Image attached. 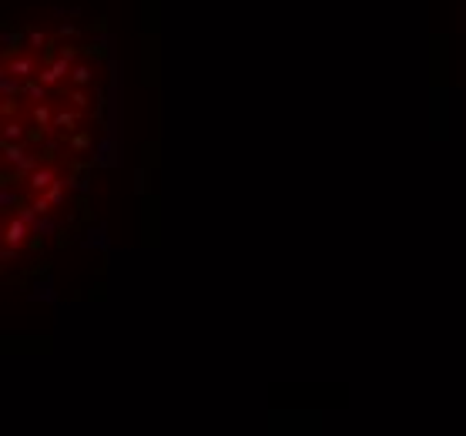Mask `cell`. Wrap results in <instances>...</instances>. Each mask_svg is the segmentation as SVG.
Returning a JSON list of instances; mask_svg holds the SVG:
<instances>
[{
    "instance_id": "8992f818",
    "label": "cell",
    "mask_w": 466,
    "mask_h": 436,
    "mask_svg": "<svg viewBox=\"0 0 466 436\" xmlns=\"http://www.w3.org/2000/svg\"><path fill=\"white\" fill-rule=\"evenodd\" d=\"M54 111H58V104H51V101L31 104V128L40 134H51V128H54Z\"/></svg>"
},
{
    "instance_id": "7a4b0ae2",
    "label": "cell",
    "mask_w": 466,
    "mask_h": 436,
    "mask_svg": "<svg viewBox=\"0 0 466 436\" xmlns=\"http://www.w3.org/2000/svg\"><path fill=\"white\" fill-rule=\"evenodd\" d=\"M40 67H44V60L38 57V51H20V54H14V57H3V71H10V74L20 77V81L38 77Z\"/></svg>"
},
{
    "instance_id": "52a82bcc",
    "label": "cell",
    "mask_w": 466,
    "mask_h": 436,
    "mask_svg": "<svg viewBox=\"0 0 466 436\" xmlns=\"http://www.w3.org/2000/svg\"><path fill=\"white\" fill-rule=\"evenodd\" d=\"M94 77H97L94 64L74 60V67H71V84H74V88H94Z\"/></svg>"
},
{
    "instance_id": "277c9868",
    "label": "cell",
    "mask_w": 466,
    "mask_h": 436,
    "mask_svg": "<svg viewBox=\"0 0 466 436\" xmlns=\"http://www.w3.org/2000/svg\"><path fill=\"white\" fill-rule=\"evenodd\" d=\"M31 235H34V228L27 225L20 215H7V218H3V245L24 248L31 242Z\"/></svg>"
},
{
    "instance_id": "7c38bea8",
    "label": "cell",
    "mask_w": 466,
    "mask_h": 436,
    "mask_svg": "<svg viewBox=\"0 0 466 436\" xmlns=\"http://www.w3.org/2000/svg\"><path fill=\"white\" fill-rule=\"evenodd\" d=\"M44 195L51 198V205H54V209H60V205L67 202V178H58V181H54L51 188L44 191Z\"/></svg>"
},
{
    "instance_id": "3957f363",
    "label": "cell",
    "mask_w": 466,
    "mask_h": 436,
    "mask_svg": "<svg viewBox=\"0 0 466 436\" xmlns=\"http://www.w3.org/2000/svg\"><path fill=\"white\" fill-rule=\"evenodd\" d=\"M81 121H84V111H78L74 104H58L51 134H54V138H71L74 131H81Z\"/></svg>"
},
{
    "instance_id": "5b68a950",
    "label": "cell",
    "mask_w": 466,
    "mask_h": 436,
    "mask_svg": "<svg viewBox=\"0 0 466 436\" xmlns=\"http://www.w3.org/2000/svg\"><path fill=\"white\" fill-rule=\"evenodd\" d=\"M58 178H60V175H58V168H54V165H44V161H40L38 168L24 178V188H27V195H44V191L51 188Z\"/></svg>"
},
{
    "instance_id": "4fadbf2b",
    "label": "cell",
    "mask_w": 466,
    "mask_h": 436,
    "mask_svg": "<svg viewBox=\"0 0 466 436\" xmlns=\"http://www.w3.org/2000/svg\"><path fill=\"white\" fill-rule=\"evenodd\" d=\"M20 97H24V95H3L0 118H17V114H20Z\"/></svg>"
},
{
    "instance_id": "30bf717a",
    "label": "cell",
    "mask_w": 466,
    "mask_h": 436,
    "mask_svg": "<svg viewBox=\"0 0 466 436\" xmlns=\"http://www.w3.org/2000/svg\"><path fill=\"white\" fill-rule=\"evenodd\" d=\"M64 101H67V104H74V108L84 111V114L91 111V91H88V88H74V84H71V91H67Z\"/></svg>"
},
{
    "instance_id": "5bb4252c",
    "label": "cell",
    "mask_w": 466,
    "mask_h": 436,
    "mask_svg": "<svg viewBox=\"0 0 466 436\" xmlns=\"http://www.w3.org/2000/svg\"><path fill=\"white\" fill-rule=\"evenodd\" d=\"M47 47V34L44 31H27V51H44Z\"/></svg>"
},
{
    "instance_id": "9c48e42d",
    "label": "cell",
    "mask_w": 466,
    "mask_h": 436,
    "mask_svg": "<svg viewBox=\"0 0 466 436\" xmlns=\"http://www.w3.org/2000/svg\"><path fill=\"white\" fill-rule=\"evenodd\" d=\"M24 97H27L31 104H38V101H47V97H51V88H47L40 77H27V81H24Z\"/></svg>"
},
{
    "instance_id": "8fae6325",
    "label": "cell",
    "mask_w": 466,
    "mask_h": 436,
    "mask_svg": "<svg viewBox=\"0 0 466 436\" xmlns=\"http://www.w3.org/2000/svg\"><path fill=\"white\" fill-rule=\"evenodd\" d=\"M64 141H67V148H71L74 154H81V152H88V148L94 145V134H91V131H84V128H81V131H74L71 138H64Z\"/></svg>"
},
{
    "instance_id": "6da1fadb",
    "label": "cell",
    "mask_w": 466,
    "mask_h": 436,
    "mask_svg": "<svg viewBox=\"0 0 466 436\" xmlns=\"http://www.w3.org/2000/svg\"><path fill=\"white\" fill-rule=\"evenodd\" d=\"M0 148H3V168H14L20 181L40 165V154L27 148L24 141H0Z\"/></svg>"
},
{
    "instance_id": "ba28073f",
    "label": "cell",
    "mask_w": 466,
    "mask_h": 436,
    "mask_svg": "<svg viewBox=\"0 0 466 436\" xmlns=\"http://www.w3.org/2000/svg\"><path fill=\"white\" fill-rule=\"evenodd\" d=\"M31 134V124H24L17 118H3V131H0V141H24Z\"/></svg>"
}]
</instances>
